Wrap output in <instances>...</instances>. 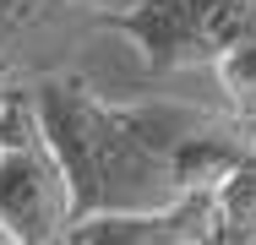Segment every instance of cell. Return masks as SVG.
I'll return each instance as SVG.
<instances>
[{
  "label": "cell",
  "instance_id": "cell-3",
  "mask_svg": "<svg viewBox=\"0 0 256 245\" xmlns=\"http://www.w3.org/2000/svg\"><path fill=\"white\" fill-rule=\"evenodd\" d=\"M104 28L131 38L148 76L212 66L256 28V0H131L104 11Z\"/></svg>",
  "mask_w": 256,
  "mask_h": 245
},
{
  "label": "cell",
  "instance_id": "cell-4",
  "mask_svg": "<svg viewBox=\"0 0 256 245\" xmlns=\"http://www.w3.org/2000/svg\"><path fill=\"white\" fill-rule=\"evenodd\" d=\"M218 224V186L174 196L164 207H136V212H93L66 229L76 245H207Z\"/></svg>",
  "mask_w": 256,
  "mask_h": 245
},
{
  "label": "cell",
  "instance_id": "cell-6",
  "mask_svg": "<svg viewBox=\"0 0 256 245\" xmlns=\"http://www.w3.org/2000/svg\"><path fill=\"white\" fill-rule=\"evenodd\" d=\"M60 6H71V11H120V6H131V0H60Z\"/></svg>",
  "mask_w": 256,
  "mask_h": 245
},
{
  "label": "cell",
  "instance_id": "cell-5",
  "mask_svg": "<svg viewBox=\"0 0 256 245\" xmlns=\"http://www.w3.org/2000/svg\"><path fill=\"white\" fill-rule=\"evenodd\" d=\"M60 11V0H0V33H22V28H38Z\"/></svg>",
  "mask_w": 256,
  "mask_h": 245
},
{
  "label": "cell",
  "instance_id": "cell-1",
  "mask_svg": "<svg viewBox=\"0 0 256 245\" xmlns=\"http://www.w3.org/2000/svg\"><path fill=\"white\" fill-rule=\"evenodd\" d=\"M33 104L71 186V224L93 212H136L218 186L256 131L240 114L196 104H109L71 71H38Z\"/></svg>",
  "mask_w": 256,
  "mask_h": 245
},
{
  "label": "cell",
  "instance_id": "cell-2",
  "mask_svg": "<svg viewBox=\"0 0 256 245\" xmlns=\"http://www.w3.org/2000/svg\"><path fill=\"white\" fill-rule=\"evenodd\" d=\"M71 229V186L38 126L33 82L22 71L0 88V240L50 245Z\"/></svg>",
  "mask_w": 256,
  "mask_h": 245
},
{
  "label": "cell",
  "instance_id": "cell-7",
  "mask_svg": "<svg viewBox=\"0 0 256 245\" xmlns=\"http://www.w3.org/2000/svg\"><path fill=\"white\" fill-rule=\"evenodd\" d=\"M11 71H16V66H11L6 54H0V88H6V76H11Z\"/></svg>",
  "mask_w": 256,
  "mask_h": 245
}]
</instances>
